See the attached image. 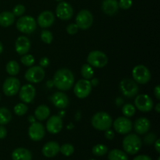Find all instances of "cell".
<instances>
[{
	"label": "cell",
	"instance_id": "obj_25",
	"mask_svg": "<svg viewBox=\"0 0 160 160\" xmlns=\"http://www.w3.org/2000/svg\"><path fill=\"white\" fill-rule=\"evenodd\" d=\"M15 16L12 12L4 11L0 13V26L7 28L15 22Z\"/></svg>",
	"mask_w": 160,
	"mask_h": 160
},
{
	"label": "cell",
	"instance_id": "obj_2",
	"mask_svg": "<svg viewBox=\"0 0 160 160\" xmlns=\"http://www.w3.org/2000/svg\"><path fill=\"white\" fill-rule=\"evenodd\" d=\"M92 125L95 129L100 131H105L110 129L112 125V117L106 112H98L92 117Z\"/></svg>",
	"mask_w": 160,
	"mask_h": 160
},
{
	"label": "cell",
	"instance_id": "obj_52",
	"mask_svg": "<svg viewBox=\"0 0 160 160\" xmlns=\"http://www.w3.org/2000/svg\"><path fill=\"white\" fill-rule=\"evenodd\" d=\"M157 160H160V157L158 158V159H157Z\"/></svg>",
	"mask_w": 160,
	"mask_h": 160
},
{
	"label": "cell",
	"instance_id": "obj_46",
	"mask_svg": "<svg viewBox=\"0 0 160 160\" xmlns=\"http://www.w3.org/2000/svg\"><path fill=\"white\" fill-rule=\"evenodd\" d=\"M160 140L159 139H157V140H156V142H154V146H155V149L156 150V152H157L158 153L160 152Z\"/></svg>",
	"mask_w": 160,
	"mask_h": 160
},
{
	"label": "cell",
	"instance_id": "obj_44",
	"mask_svg": "<svg viewBox=\"0 0 160 160\" xmlns=\"http://www.w3.org/2000/svg\"><path fill=\"white\" fill-rule=\"evenodd\" d=\"M133 160H152V159L146 155H140V156H136Z\"/></svg>",
	"mask_w": 160,
	"mask_h": 160
},
{
	"label": "cell",
	"instance_id": "obj_27",
	"mask_svg": "<svg viewBox=\"0 0 160 160\" xmlns=\"http://www.w3.org/2000/svg\"><path fill=\"white\" fill-rule=\"evenodd\" d=\"M109 160H128V156L125 152L120 149H112L108 154Z\"/></svg>",
	"mask_w": 160,
	"mask_h": 160
},
{
	"label": "cell",
	"instance_id": "obj_41",
	"mask_svg": "<svg viewBox=\"0 0 160 160\" xmlns=\"http://www.w3.org/2000/svg\"><path fill=\"white\" fill-rule=\"evenodd\" d=\"M49 62L50 61L48 58L42 57V59H40V61H39V66L42 67V68H45V67H47L49 65Z\"/></svg>",
	"mask_w": 160,
	"mask_h": 160
},
{
	"label": "cell",
	"instance_id": "obj_20",
	"mask_svg": "<svg viewBox=\"0 0 160 160\" xmlns=\"http://www.w3.org/2000/svg\"><path fill=\"white\" fill-rule=\"evenodd\" d=\"M52 102L59 109H65L70 104V100L67 94L62 92H57L51 97Z\"/></svg>",
	"mask_w": 160,
	"mask_h": 160
},
{
	"label": "cell",
	"instance_id": "obj_6",
	"mask_svg": "<svg viewBox=\"0 0 160 160\" xmlns=\"http://www.w3.org/2000/svg\"><path fill=\"white\" fill-rule=\"evenodd\" d=\"M120 90L127 98H134L138 93L139 88L134 80L126 78L120 81Z\"/></svg>",
	"mask_w": 160,
	"mask_h": 160
},
{
	"label": "cell",
	"instance_id": "obj_4",
	"mask_svg": "<svg viewBox=\"0 0 160 160\" xmlns=\"http://www.w3.org/2000/svg\"><path fill=\"white\" fill-rule=\"evenodd\" d=\"M37 28V22L31 16H23L17 21V28L23 34H30L34 32Z\"/></svg>",
	"mask_w": 160,
	"mask_h": 160
},
{
	"label": "cell",
	"instance_id": "obj_15",
	"mask_svg": "<svg viewBox=\"0 0 160 160\" xmlns=\"http://www.w3.org/2000/svg\"><path fill=\"white\" fill-rule=\"evenodd\" d=\"M28 135L30 138L34 142H39L45 135V128L43 124L39 122L31 123L28 128Z\"/></svg>",
	"mask_w": 160,
	"mask_h": 160
},
{
	"label": "cell",
	"instance_id": "obj_42",
	"mask_svg": "<svg viewBox=\"0 0 160 160\" xmlns=\"http://www.w3.org/2000/svg\"><path fill=\"white\" fill-rule=\"evenodd\" d=\"M105 137L108 140H112L115 138V133L112 130L108 129L106 131H105Z\"/></svg>",
	"mask_w": 160,
	"mask_h": 160
},
{
	"label": "cell",
	"instance_id": "obj_35",
	"mask_svg": "<svg viewBox=\"0 0 160 160\" xmlns=\"http://www.w3.org/2000/svg\"><path fill=\"white\" fill-rule=\"evenodd\" d=\"M41 39L45 44H50L53 40V34L48 30H43L41 33Z\"/></svg>",
	"mask_w": 160,
	"mask_h": 160
},
{
	"label": "cell",
	"instance_id": "obj_33",
	"mask_svg": "<svg viewBox=\"0 0 160 160\" xmlns=\"http://www.w3.org/2000/svg\"><path fill=\"white\" fill-rule=\"evenodd\" d=\"M28 110V106H27L26 103H18L14 106L13 111L16 115L17 116H23L27 113Z\"/></svg>",
	"mask_w": 160,
	"mask_h": 160
},
{
	"label": "cell",
	"instance_id": "obj_32",
	"mask_svg": "<svg viewBox=\"0 0 160 160\" xmlns=\"http://www.w3.org/2000/svg\"><path fill=\"white\" fill-rule=\"evenodd\" d=\"M108 152V148L104 145L98 144L92 148V153L96 156H102Z\"/></svg>",
	"mask_w": 160,
	"mask_h": 160
},
{
	"label": "cell",
	"instance_id": "obj_39",
	"mask_svg": "<svg viewBox=\"0 0 160 160\" xmlns=\"http://www.w3.org/2000/svg\"><path fill=\"white\" fill-rule=\"evenodd\" d=\"M66 30H67V32L69 34L73 35V34H75L78 33L79 28H78V25H77L76 23H70V24H68L67 26Z\"/></svg>",
	"mask_w": 160,
	"mask_h": 160
},
{
	"label": "cell",
	"instance_id": "obj_5",
	"mask_svg": "<svg viewBox=\"0 0 160 160\" xmlns=\"http://www.w3.org/2000/svg\"><path fill=\"white\" fill-rule=\"evenodd\" d=\"M87 62L91 67L102 68L108 63V57L103 52L95 50L89 52L88 55Z\"/></svg>",
	"mask_w": 160,
	"mask_h": 160
},
{
	"label": "cell",
	"instance_id": "obj_49",
	"mask_svg": "<svg viewBox=\"0 0 160 160\" xmlns=\"http://www.w3.org/2000/svg\"><path fill=\"white\" fill-rule=\"evenodd\" d=\"M34 118H35V117H34L33 116H30V117L28 118V120H29L31 122V123H34V122H35V120H34Z\"/></svg>",
	"mask_w": 160,
	"mask_h": 160
},
{
	"label": "cell",
	"instance_id": "obj_26",
	"mask_svg": "<svg viewBox=\"0 0 160 160\" xmlns=\"http://www.w3.org/2000/svg\"><path fill=\"white\" fill-rule=\"evenodd\" d=\"M50 115V109L45 105H40L38 106L34 111V117L40 121L48 119Z\"/></svg>",
	"mask_w": 160,
	"mask_h": 160
},
{
	"label": "cell",
	"instance_id": "obj_47",
	"mask_svg": "<svg viewBox=\"0 0 160 160\" xmlns=\"http://www.w3.org/2000/svg\"><path fill=\"white\" fill-rule=\"evenodd\" d=\"M91 82V84H92V86H94V87H96V86H98V79H97V78H92V81H90Z\"/></svg>",
	"mask_w": 160,
	"mask_h": 160
},
{
	"label": "cell",
	"instance_id": "obj_48",
	"mask_svg": "<svg viewBox=\"0 0 160 160\" xmlns=\"http://www.w3.org/2000/svg\"><path fill=\"white\" fill-rule=\"evenodd\" d=\"M155 110H156L158 113L160 112V103H157V104H156V107H155Z\"/></svg>",
	"mask_w": 160,
	"mask_h": 160
},
{
	"label": "cell",
	"instance_id": "obj_11",
	"mask_svg": "<svg viewBox=\"0 0 160 160\" xmlns=\"http://www.w3.org/2000/svg\"><path fill=\"white\" fill-rule=\"evenodd\" d=\"M134 105L139 111L143 112H148L154 108V102L150 96L145 94L137 95L134 99Z\"/></svg>",
	"mask_w": 160,
	"mask_h": 160
},
{
	"label": "cell",
	"instance_id": "obj_24",
	"mask_svg": "<svg viewBox=\"0 0 160 160\" xmlns=\"http://www.w3.org/2000/svg\"><path fill=\"white\" fill-rule=\"evenodd\" d=\"M12 160H31L32 154L28 149L24 148H17L12 153Z\"/></svg>",
	"mask_w": 160,
	"mask_h": 160
},
{
	"label": "cell",
	"instance_id": "obj_36",
	"mask_svg": "<svg viewBox=\"0 0 160 160\" xmlns=\"http://www.w3.org/2000/svg\"><path fill=\"white\" fill-rule=\"evenodd\" d=\"M20 61H21V62L23 65L26 66V67H31V66L34 65V62H35V59H34V57L32 55H30L27 53V54L22 56Z\"/></svg>",
	"mask_w": 160,
	"mask_h": 160
},
{
	"label": "cell",
	"instance_id": "obj_53",
	"mask_svg": "<svg viewBox=\"0 0 160 160\" xmlns=\"http://www.w3.org/2000/svg\"><path fill=\"white\" fill-rule=\"evenodd\" d=\"M89 160H95V159H89Z\"/></svg>",
	"mask_w": 160,
	"mask_h": 160
},
{
	"label": "cell",
	"instance_id": "obj_43",
	"mask_svg": "<svg viewBox=\"0 0 160 160\" xmlns=\"http://www.w3.org/2000/svg\"><path fill=\"white\" fill-rule=\"evenodd\" d=\"M7 135V130L3 125L0 126V139H3Z\"/></svg>",
	"mask_w": 160,
	"mask_h": 160
},
{
	"label": "cell",
	"instance_id": "obj_23",
	"mask_svg": "<svg viewBox=\"0 0 160 160\" xmlns=\"http://www.w3.org/2000/svg\"><path fill=\"white\" fill-rule=\"evenodd\" d=\"M102 9L106 14L113 16L118 12L119 6L117 0H103L102 2Z\"/></svg>",
	"mask_w": 160,
	"mask_h": 160
},
{
	"label": "cell",
	"instance_id": "obj_29",
	"mask_svg": "<svg viewBox=\"0 0 160 160\" xmlns=\"http://www.w3.org/2000/svg\"><path fill=\"white\" fill-rule=\"evenodd\" d=\"M12 114L10 111L5 107H0V125H6L10 122Z\"/></svg>",
	"mask_w": 160,
	"mask_h": 160
},
{
	"label": "cell",
	"instance_id": "obj_40",
	"mask_svg": "<svg viewBox=\"0 0 160 160\" xmlns=\"http://www.w3.org/2000/svg\"><path fill=\"white\" fill-rule=\"evenodd\" d=\"M156 140V135L153 133H149V134H146V136L144 138L145 144L146 145H152V144L154 143Z\"/></svg>",
	"mask_w": 160,
	"mask_h": 160
},
{
	"label": "cell",
	"instance_id": "obj_50",
	"mask_svg": "<svg viewBox=\"0 0 160 160\" xmlns=\"http://www.w3.org/2000/svg\"><path fill=\"white\" fill-rule=\"evenodd\" d=\"M3 52V45L1 42H0V54Z\"/></svg>",
	"mask_w": 160,
	"mask_h": 160
},
{
	"label": "cell",
	"instance_id": "obj_37",
	"mask_svg": "<svg viewBox=\"0 0 160 160\" xmlns=\"http://www.w3.org/2000/svg\"><path fill=\"white\" fill-rule=\"evenodd\" d=\"M12 12L15 17H21L25 12V6L21 4L17 5L16 6H14Z\"/></svg>",
	"mask_w": 160,
	"mask_h": 160
},
{
	"label": "cell",
	"instance_id": "obj_34",
	"mask_svg": "<svg viewBox=\"0 0 160 160\" xmlns=\"http://www.w3.org/2000/svg\"><path fill=\"white\" fill-rule=\"evenodd\" d=\"M59 152L65 156H70L74 152V147L71 144H64L59 148Z\"/></svg>",
	"mask_w": 160,
	"mask_h": 160
},
{
	"label": "cell",
	"instance_id": "obj_10",
	"mask_svg": "<svg viewBox=\"0 0 160 160\" xmlns=\"http://www.w3.org/2000/svg\"><path fill=\"white\" fill-rule=\"evenodd\" d=\"M92 90V86L89 80H79L73 88V92L78 98H85L90 95Z\"/></svg>",
	"mask_w": 160,
	"mask_h": 160
},
{
	"label": "cell",
	"instance_id": "obj_28",
	"mask_svg": "<svg viewBox=\"0 0 160 160\" xmlns=\"http://www.w3.org/2000/svg\"><path fill=\"white\" fill-rule=\"evenodd\" d=\"M6 72L10 76H16L20 72V65L18 62L15 60H11L7 62L6 67Z\"/></svg>",
	"mask_w": 160,
	"mask_h": 160
},
{
	"label": "cell",
	"instance_id": "obj_30",
	"mask_svg": "<svg viewBox=\"0 0 160 160\" xmlns=\"http://www.w3.org/2000/svg\"><path fill=\"white\" fill-rule=\"evenodd\" d=\"M81 73L84 79L91 80L94 76V70L92 67H91L88 63L84 64L81 67Z\"/></svg>",
	"mask_w": 160,
	"mask_h": 160
},
{
	"label": "cell",
	"instance_id": "obj_1",
	"mask_svg": "<svg viewBox=\"0 0 160 160\" xmlns=\"http://www.w3.org/2000/svg\"><path fill=\"white\" fill-rule=\"evenodd\" d=\"M52 82L55 87L61 92L68 91L74 84V75L69 69H59L55 73Z\"/></svg>",
	"mask_w": 160,
	"mask_h": 160
},
{
	"label": "cell",
	"instance_id": "obj_8",
	"mask_svg": "<svg viewBox=\"0 0 160 160\" xmlns=\"http://www.w3.org/2000/svg\"><path fill=\"white\" fill-rule=\"evenodd\" d=\"M45 76V72L44 68L40 66H31L25 73L24 78L28 82L37 84L43 81Z\"/></svg>",
	"mask_w": 160,
	"mask_h": 160
},
{
	"label": "cell",
	"instance_id": "obj_54",
	"mask_svg": "<svg viewBox=\"0 0 160 160\" xmlns=\"http://www.w3.org/2000/svg\"><path fill=\"white\" fill-rule=\"evenodd\" d=\"M0 99H1V95H0Z\"/></svg>",
	"mask_w": 160,
	"mask_h": 160
},
{
	"label": "cell",
	"instance_id": "obj_19",
	"mask_svg": "<svg viewBox=\"0 0 160 160\" xmlns=\"http://www.w3.org/2000/svg\"><path fill=\"white\" fill-rule=\"evenodd\" d=\"M16 52L20 56L27 54L31 49V41L26 36H20L15 42Z\"/></svg>",
	"mask_w": 160,
	"mask_h": 160
},
{
	"label": "cell",
	"instance_id": "obj_31",
	"mask_svg": "<svg viewBox=\"0 0 160 160\" xmlns=\"http://www.w3.org/2000/svg\"><path fill=\"white\" fill-rule=\"evenodd\" d=\"M122 112H123V115L125 117L130 118V117H132L135 115L136 108L134 105L130 104V103L125 104L124 106L122 107Z\"/></svg>",
	"mask_w": 160,
	"mask_h": 160
},
{
	"label": "cell",
	"instance_id": "obj_7",
	"mask_svg": "<svg viewBox=\"0 0 160 160\" xmlns=\"http://www.w3.org/2000/svg\"><path fill=\"white\" fill-rule=\"evenodd\" d=\"M133 80L136 83L141 84H145L151 80V73L148 67L145 66L138 65L134 67L132 70Z\"/></svg>",
	"mask_w": 160,
	"mask_h": 160
},
{
	"label": "cell",
	"instance_id": "obj_18",
	"mask_svg": "<svg viewBox=\"0 0 160 160\" xmlns=\"http://www.w3.org/2000/svg\"><path fill=\"white\" fill-rule=\"evenodd\" d=\"M55 22V16L52 12L45 10L41 12L37 19V23L42 28H48Z\"/></svg>",
	"mask_w": 160,
	"mask_h": 160
},
{
	"label": "cell",
	"instance_id": "obj_13",
	"mask_svg": "<svg viewBox=\"0 0 160 160\" xmlns=\"http://www.w3.org/2000/svg\"><path fill=\"white\" fill-rule=\"evenodd\" d=\"M20 88V82L17 78L10 77L5 80L2 85V91L6 96L17 95Z\"/></svg>",
	"mask_w": 160,
	"mask_h": 160
},
{
	"label": "cell",
	"instance_id": "obj_16",
	"mask_svg": "<svg viewBox=\"0 0 160 160\" xmlns=\"http://www.w3.org/2000/svg\"><path fill=\"white\" fill-rule=\"evenodd\" d=\"M35 95L36 89L32 84H24L23 86L20 87V90H19L20 99L26 104L31 102L35 98Z\"/></svg>",
	"mask_w": 160,
	"mask_h": 160
},
{
	"label": "cell",
	"instance_id": "obj_38",
	"mask_svg": "<svg viewBox=\"0 0 160 160\" xmlns=\"http://www.w3.org/2000/svg\"><path fill=\"white\" fill-rule=\"evenodd\" d=\"M132 0H120L118 2L119 8L122 9H128L132 6Z\"/></svg>",
	"mask_w": 160,
	"mask_h": 160
},
{
	"label": "cell",
	"instance_id": "obj_45",
	"mask_svg": "<svg viewBox=\"0 0 160 160\" xmlns=\"http://www.w3.org/2000/svg\"><path fill=\"white\" fill-rule=\"evenodd\" d=\"M154 95L156 98V99L159 100L160 99V88L159 85H157L154 88Z\"/></svg>",
	"mask_w": 160,
	"mask_h": 160
},
{
	"label": "cell",
	"instance_id": "obj_14",
	"mask_svg": "<svg viewBox=\"0 0 160 160\" xmlns=\"http://www.w3.org/2000/svg\"><path fill=\"white\" fill-rule=\"evenodd\" d=\"M56 14L62 20H69L73 17V9L71 5L67 2H59L56 9Z\"/></svg>",
	"mask_w": 160,
	"mask_h": 160
},
{
	"label": "cell",
	"instance_id": "obj_51",
	"mask_svg": "<svg viewBox=\"0 0 160 160\" xmlns=\"http://www.w3.org/2000/svg\"><path fill=\"white\" fill-rule=\"evenodd\" d=\"M56 1H57V2H62V0H56Z\"/></svg>",
	"mask_w": 160,
	"mask_h": 160
},
{
	"label": "cell",
	"instance_id": "obj_22",
	"mask_svg": "<svg viewBox=\"0 0 160 160\" xmlns=\"http://www.w3.org/2000/svg\"><path fill=\"white\" fill-rule=\"evenodd\" d=\"M59 144L56 142H49L45 144L42 148V154L47 158H52L59 152Z\"/></svg>",
	"mask_w": 160,
	"mask_h": 160
},
{
	"label": "cell",
	"instance_id": "obj_3",
	"mask_svg": "<svg viewBox=\"0 0 160 160\" xmlns=\"http://www.w3.org/2000/svg\"><path fill=\"white\" fill-rule=\"evenodd\" d=\"M142 140L135 134H129L123 140V148L129 155H135L142 148Z\"/></svg>",
	"mask_w": 160,
	"mask_h": 160
},
{
	"label": "cell",
	"instance_id": "obj_9",
	"mask_svg": "<svg viewBox=\"0 0 160 160\" xmlns=\"http://www.w3.org/2000/svg\"><path fill=\"white\" fill-rule=\"evenodd\" d=\"M93 23V15L88 9H82L76 17V24L81 30H88Z\"/></svg>",
	"mask_w": 160,
	"mask_h": 160
},
{
	"label": "cell",
	"instance_id": "obj_17",
	"mask_svg": "<svg viewBox=\"0 0 160 160\" xmlns=\"http://www.w3.org/2000/svg\"><path fill=\"white\" fill-rule=\"evenodd\" d=\"M63 127L62 117L59 115H54L48 119L46 123V130L52 134H56L60 132Z\"/></svg>",
	"mask_w": 160,
	"mask_h": 160
},
{
	"label": "cell",
	"instance_id": "obj_12",
	"mask_svg": "<svg viewBox=\"0 0 160 160\" xmlns=\"http://www.w3.org/2000/svg\"><path fill=\"white\" fill-rule=\"evenodd\" d=\"M114 130L120 134H128L132 131L133 123L129 118L120 117L112 123Z\"/></svg>",
	"mask_w": 160,
	"mask_h": 160
},
{
	"label": "cell",
	"instance_id": "obj_21",
	"mask_svg": "<svg viewBox=\"0 0 160 160\" xmlns=\"http://www.w3.org/2000/svg\"><path fill=\"white\" fill-rule=\"evenodd\" d=\"M151 128L150 120L146 117H139L134 123V129L138 134H145L148 133Z\"/></svg>",
	"mask_w": 160,
	"mask_h": 160
}]
</instances>
